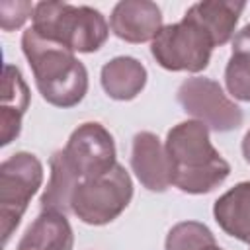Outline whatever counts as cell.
Segmentation results:
<instances>
[{
  "mask_svg": "<svg viewBox=\"0 0 250 250\" xmlns=\"http://www.w3.org/2000/svg\"><path fill=\"white\" fill-rule=\"evenodd\" d=\"M170 178L184 193H209L230 174V164L211 145L209 129L197 119L174 125L166 135Z\"/></svg>",
  "mask_w": 250,
  "mask_h": 250,
  "instance_id": "1",
  "label": "cell"
},
{
  "mask_svg": "<svg viewBox=\"0 0 250 250\" xmlns=\"http://www.w3.org/2000/svg\"><path fill=\"white\" fill-rule=\"evenodd\" d=\"M21 51L31 66L35 86L47 104L66 109L84 100L88 70L70 49L43 39L29 27L21 35Z\"/></svg>",
  "mask_w": 250,
  "mask_h": 250,
  "instance_id": "2",
  "label": "cell"
},
{
  "mask_svg": "<svg viewBox=\"0 0 250 250\" xmlns=\"http://www.w3.org/2000/svg\"><path fill=\"white\" fill-rule=\"evenodd\" d=\"M33 29L47 41L59 43L72 53H94L109 35L104 14L92 6L66 2H39L33 10Z\"/></svg>",
  "mask_w": 250,
  "mask_h": 250,
  "instance_id": "3",
  "label": "cell"
},
{
  "mask_svg": "<svg viewBox=\"0 0 250 250\" xmlns=\"http://www.w3.org/2000/svg\"><path fill=\"white\" fill-rule=\"evenodd\" d=\"M133 197L129 172L115 164L98 178L82 180L70 199V211L86 225H107L117 219Z\"/></svg>",
  "mask_w": 250,
  "mask_h": 250,
  "instance_id": "4",
  "label": "cell"
},
{
  "mask_svg": "<svg viewBox=\"0 0 250 250\" xmlns=\"http://www.w3.org/2000/svg\"><path fill=\"white\" fill-rule=\"evenodd\" d=\"M211 35L191 18L184 16L182 21L164 25L152 39L150 55L154 61L172 72H201L207 68L213 53Z\"/></svg>",
  "mask_w": 250,
  "mask_h": 250,
  "instance_id": "5",
  "label": "cell"
},
{
  "mask_svg": "<svg viewBox=\"0 0 250 250\" xmlns=\"http://www.w3.org/2000/svg\"><path fill=\"white\" fill-rule=\"evenodd\" d=\"M41 184L43 164L31 152H16L0 164V225L4 244H8Z\"/></svg>",
  "mask_w": 250,
  "mask_h": 250,
  "instance_id": "6",
  "label": "cell"
},
{
  "mask_svg": "<svg viewBox=\"0 0 250 250\" xmlns=\"http://www.w3.org/2000/svg\"><path fill=\"white\" fill-rule=\"evenodd\" d=\"M176 100L188 115L207 125V129L217 133H227L242 125V109L230 102L221 84L213 78L191 76L186 78L176 92Z\"/></svg>",
  "mask_w": 250,
  "mask_h": 250,
  "instance_id": "7",
  "label": "cell"
},
{
  "mask_svg": "<svg viewBox=\"0 0 250 250\" xmlns=\"http://www.w3.org/2000/svg\"><path fill=\"white\" fill-rule=\"evenodd\" d=\"M62 154L80 182L104 176L117 164L113 137L98 121H86L78 125L70 133Z\"/></svg>",
  "mask_w": 250,
  "mask_h": 250,
  "instance_id": "8",
  "label": "cell"
},
{
  "mask_svg": "<svg viewBox=\"0 0 250 250\" xmlns=\"http://www.w3.org/2000/svg\"><path fill=\"white\" fill-rule=\"evenodd\" d=\"M111 31L127 43L152 41L162 25V12L150 0H121L109 16Z\"/></svg>",
  "mask_w": 250,
  "mask_h": 250,
  "instance_id": "9",
  "label": "cell"
},
{
  "mask_svg": "<svg viewBox=\"0 0 250 250\" xmlns=\"http://www.w3.org/2000/svg\"><path fill=\"white\" fill-rule=\"evenodd\" d=\"M131 168L143 188L150 191H166L172 184L166 148L160 139L150 131H141L133 137Z\"/></svg>",
  "mask_w": 250,
  "mask_h": 250,
  "instance_id": "10",
  "label": "cell"
},
{
  "mask_svg": "<svg viewBox=\"0 0 250 250\" xmlns=\"http://www.w3.org/2000/svg\"><path fill=\"white\" fill-rule=\"evenodd\" d=\"M29 105V88L18 66H4L0 105V145H10L21 131V117Z\"/></svg>",
  "mask_w": 250,
  "mask_h": 250,
  "instance_id": "11",
  "label": "cell"
},
{
  "mask_svg": "<svg viewBox=\"0 0 250 250\" xmlns=\"http://www.w3.org/2000/svg\"><path fill=\"white\" fill-rule=\"evenodd\" d=\"M244 8L246 2L240 0H203L189 6L184 16L197 21L211 35L215 47H219L234 35L238 18Z\"/></svg>",
  "mask_w": 250,
  "mask_h": 250,
  "instance_id": "12",
  "label": "cell"
},
{
  "mask_svg": "<svg viewBox=\"0 0 250 250\" xmlns=\"http://www.w3.org/2000/svg\"><path fill=\"white\" fill-rule=\"evenodd\" d=\"M74 234L66 215L41 211L27 227L16 250H72Z\"/></svg>",
  "mask_w": 250,
  "mask_h": 250,
  "instance_id": "13",
  "label": "cell"
},
{
  "mask_svg": "<svg viewBox=\"0 0 250 250\" xmlns=\"http://www.w3.org/2000/svg\"><path fill=\"white\" fill-rule=\"evenodd\" d=\"M213 217L229 236L250 244V182L225 191L213 205Z\"/></svg>",
  "mask_w": 250,
  "mask_h": 250,
  "instance_id": "14",
  "label": "cell"
},
{
  "mask_svg": "<svg viewBox=\"0 0 250 250\" xmlns=\"http://www.w3.org/2000/svg\"><path fill=\"white\" fill-rule=\"evenodd\" d=\"M100 80L109 98L127 102L143 92L146 84V68L135 57H115L102 66Z\"/></svg>",
  "mask_w": 250,
  "mask_h": 250,
  "instance_id": "15",
  "label": "cell"
},
{
  "mask_svg": "<svg viewBox=\"0 0 250 250\" xmlns=\"http://www.w3.org/2000/svg\"><path fill=\"white\" fill-rule=\"evenodd\" d=\"M49 166H51L49 184H47L39 203H41L43 211H57V213L64 215L66 211H70V199H72L76 186L80 184V178L68 166V162L62 154V148L53 152Z\"/></svg>",
  "mask_w": 250,
  "mask_h": 250,
  "instance_id": "16",
  "label": "cell"
},
{
  "mask_svg": "<svg viewBox=\"0 0 250 250\" xmlns=\"http://www.w3.org/2000/svg\"><path fill=\"white\" fill-rule=\"evenodd\" d=\"M225 84L232 98L250 102V23L232 37V51L225 68Z\"/></svg>",
  "mask_w": 250,
  "mask_h": 250,
  "instance_id": "17",
  "label": "cell"
},
{
  "mask_svg": "<svg viewBox=\"0 0 250 250\" xmlns=\"http://www.w3.org/2000/svg\"><path fill=\"white\" fill-rule=\"evenodd\" d=\"M211 244H217V240L207 225L199 221H182L166 234L164 250H203Z\"/></svg>",
  "mask_w": 250,
  "mask_h": 250,
  "instance_id": "18",
  "label": "cell"
},
{
  "mask_svg": "<svg viewBox=\"0 0 250 250\" xmlns=\"http://www.w3.org/2000/svg\"><path fill=\"white\" fill-rule=\"evenodd\" d=\"M35 6L31 2H0V27L4 31H12L21 27L23 21L33 16Z\"/></svg>",
  "mask_w": 250,
  "mask_h": 250,
  "instance_id": "19",
  "label": "cell"
},
{
  "mask_svg": "<svg viewBox=\"0 0 250 250\" xmlns=\"http://www.w3.org/2000/svg\"><path fill=\"white\" fill-rule=\"evenodd\" d=\"M242 156H244V160L250 164V129H248L246 135L242 137Z\"/></svg>",
  "mask_w": 250,
  "mask_h": 250,
  "instance_id": "20",
  "label": "cell"
},
{
  "mask_svg": "<svg viewBox=\"0 0 250 250\" xmlns=\"http://www.w3.org/2000/svg\"><path fill=\"white\" fill-rule=\"evenodd\" d=\"M203 250H223V248L217 246V244H211V246H207V248H203Z\"/></svg>",
  "mask_w": 250,
  "mask_h": 250,
  "instance_id": "21",
  "label": "cell"
}]
</instances>
